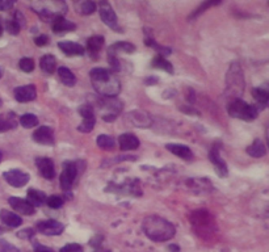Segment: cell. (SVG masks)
I'll return each instance as SVG.
<instances>
[{
	"instance_id": "obj_1",
	"label": "cell",
	"mask_w": 269,
	"mask_h": 252,
	"mask_svg": "<svg viewBox=\"0 0 269 252\" xmlns=\"http://www.w3.org/2000/svg\"><path fill=\"white\" fill-rule=\"evenodd\" d=\"M89 78L97 93L103 97H116L121 91V83L114 74L107 68L96 67L91 70Z\"/></svg>"
},
{
	"instance_id": "obj_2",
	"label": "cell",
	"mask_w": 269,
	"mask_h": 252,
	"mask_svg": "<svg viewBox=\"0 0 269 252\" xmlns=\"http://www.w3.org/2000/svg\"><path fill=\"white\" fill-rule=\"evenodd\" d=\"M143 231L154 242H165L172 239L176 234V228L169 221L158 216H150L143 221Z\"/></svg>"
},
{
	"instance_id": "obj_3",
	"label": "cell",
	"mask_w": 269,
	"mask_h": 252,
	"mask_svg": "<svg viewBox=\"0 0 269 252\" xmlns=\"http://www.w3.org/2000/svg\"><path fill=\"white\" fill-rule=\"evenodd\" d=\"M244 91V78L243 71L239 63L234 62L230 66L227 76H226V96L229 97L230 101L241 99Z\"/></svg>"
},
{
	"instance_id": "obj_4",
	"label": "cell",
	"mask_w": 269,
	"mask_h": 252,
	"mask_svg": "<svg viewBox=\"0 0 269 252\" xmlns=\"http://www.w3.org/2000/svg\"><path fill=\"white\" fill-rule=\"evenodd\" d=\"M30 8L36 13H38L45 20L55 19L58 16H63L67 11V5L63 1H33L30 3Z\"/></svg>"
},
{
	"instance_id": "obj_5",
	"label": "cell",
	"mask_w": 269,
	"mask_h": 252,
	"mask_svg": "<svg viewBox=\"0 0 269 252\" xmlns=\"http://www.w3.org/2000/svg\"><path fill=\"white\" fill-rule=\"evenodd\" d=\"M260 109L257 108L256 105L247 104L245 101L242 99H237V100L230 101L227 105V112L234 118H241L244 121H253L259 114Z\"/></svg>"
},
{
	"instance_id": "obj_6",
	"label": "cell",
	"mask_w": 269,
	"mask_h": 252,
	"mask_svg": "<svg viewBox=\"0 0 269 252\" xmlns=\"http://www.w3.org/2000/svg\"><path fill=\"white\" fill-rule=\"evenodd\" d=\"M190 222H192L193 227L201 235V232H213L215 231V224L209 213L201 209L197 212L193 213V216L190 217Z\"/></svg>"
},
{
	"instance_id": "obj_7",
	"label": "cell",
	"mask_w": 269,
	"mask_h": 252,
	"mask_svg": "<svg viewBox=\"0 0 269 252\" xmlns=\"http://www.w3.org/2000/svg\"><path fill=\"white\" fill-rule=\"evenodd\" d=\"M77 164L73 163V162H66V163L63 164V171L60 173L59 183L64 192H67V191L71 189V185H73L74 180H75V177H77Z\"/></svg>"
},
{
	"instance_id": "obj_8",
	"label": "cell",
	"mask_w": 269,
	"mask_h": 252,
	"mask_svg": "<svg viewBox=\"0 0 269 252\" xmlns=\"http://www.w3.org/2000/svg\"><path fill=\"white\" fill-rule=\"evenodd\" d=\"M101 108L107 109V112L104 113V118L105 121H114L118 116V113L121 112V108H122V104L121 101L116 100L114 97H103V100H100Z\"/></svg>"
},
{
	"instance_id": "obj_9",
	"label": "cell",
	"mask_w": 269,
	"mask_h": 252,
	"mask_svg": "<svg viewBox=\"0 0 269 252\" xmlns=\"http://www.w3.org/2000/svg\"><path fill=\"white\" fill-rule=\"evenodd\" d=\"M125 122L130 126H135V128H150L153 124V120L146 112L134 111V112H129L125 116Z\"/></svg>"
},
{
	"instance_id": "obj_10",
	"label": "cell",
	"mask_w": 269,
	"mask_h": 252,
	"mask_svg": "<svg viewBox=\"0 0 269 252\" xmlns=\"http://www.w3.org/2000/svg\"><path fill=\"white\" fill-rule=\"evenodd\" d=\"M100 17L105 25H108L110 29H116L120 32L121 29L118 27V19L117 15L113 11L112 5L108 1H101L100 3Z\"/></svg>"
},
{
	"instance_id": "obj_11",
	"label": "cell",
	"mask_w": 269,
	"mask_h": 252,
	"mask_svg": "<svg viewBox=\"0 0 269 252\" xmlns=\"http://www.w3.org/2000/svg\"><path fill=\"white\" fill-rule=\"evenodd\" d=\"M3 177H4L5 181H7L9 185H12L15 188H21V187H24V185L29 181V179H30L28 173L23 172L20 169H11V171H7V172L3 173Z\"/></svg>"
},
{
	"instance_id": "obj_12",
	"label": "cell",
	"mask_w": 269,
	"mask_h": 252,
	"mask_svg": "<svg viewBox=\"0 0 269 252\" xmlns=\"http://www.w3.org/2000/svg\"><path fill=\"white\" fill-rule=\"evenodd\" d=\"M37 230L44 235H60L63 232L64 226L58 221L48 220L41 221L40 224H37Z\"/></svg>"
},
{
	"instance_id": "obj_13",
	"label": "cell",
	"mask_w": 269,
	"mask_h": 252,
	"mask_svg": "<svg viewBox=\"0 0 269 252\" xmlns=\"http://www.w3.org/2000/svg\"><path fill=\"white\" fill-rule=\"evenodd\" d=\"M13 93H15V99L19 103H28V101L34 100L37 96L36 87L33 84L17 87V88H15V92Z\"/></svg>"
},
{
	"instance_id": "obj_14",
	"label": "cell",
	"mask_w": 269,
	"mask_h": 252,
	"mask_svg": "<svg viewBox=\"0 0 269 252\" xmlns=\"http://www.w3.org/2000/svg\"><path fill=\"white\" fill-rule=\"evenodd\" d=\"M8 202L12 206L13 210H16L20 214H24V216H32V214H34V208L29 204L28 201L21 198V197H9Z\"/></svg>"
},
{
	"instance_id": "obj_15",
	"label": "cell",
	"mask_w": 269,
	"mask_h": 252,
	"mask_svg": "<svg viewBox=\"0 0 269 252\" xmlns=\"http://www.w3.org/2000/svg\"><path fill=\"white\" fill-rule=\"evenodd\" d=\"M33 140H36L37 143L50 146V144L54 143V133L50 129V126H40L36 132L33 133Z\"/></svg>"
},
{
	"instance_id": "obj_16",
	"label": "cell",
	"mask_w": 269,
	"mask_h": 252,
	"mask_svg": "<svg viewBox=\"0 0 269 252\" xmlns=\"http://www.w3.org/2000/svg\"><path fill=\"white\" fill-rule=\"evenodd\" d=\"M36 164L38 169H40L41 175L45 179L52 180L53 177L55 176V167H54V163H53L52 159H49V158H37Z\"/></svg>"
},
{
	"instance_id": "obj_17",
	"label": "cell",
	"mask_w": 269,
	"mask_h": 252,
	"mask_svg": "<svg viewBox=\"0 0 269 252\" xmlns=\"http://www.w3.org/2000/svg\"><path fill=\"white\" fill-rule=\"evenodd\" d=\"M58 48L69 56H81L84 54V48L77 42H71V41H63L58 44Z\"/></svg>"
},
{
	"instance_id": "obj_18",
	"label": "cell",
	"mask_w": 269,
	"mask_h": 252,
	"mask_svg": "<svg viewBox=\"0 0 269 252\" xmlns=\"http://www.w3.org/2000/svg\"><path fill=\"white\" fill-rule=\"evenodd\" d=\"M210 160H212V163L214 164V167H215V172L219 175V176L225 177L227 175V166H226L225 160L222 159L221 155H219V150L217 147L212 148V151L209 154Z\"/></svg>"
},
{
	"instance_id": "obj_19",
	"label": "cell",
	"mask_w": 269,
	"mask_h": 252,
	"mask_svg": "<svg viewBox=\"0 0 269 252\" xmlns=\"http://www.w3.org/2000/svg\"><path fill=\"white\" fill-rule=\"evenodd\" d=\"M165 148L175 154L176 156L181 158L183 160H192L193 159V152L190 151V148L185 144L180 143H168L165 146Z\"/></svg>"
},
{
	"instance_id": "obj_20",
	"label": "cell",
	"mask_w": 269,
	"mask_h": 252,
	"mask_svg": "<svg viewBox=\"0 0 269 252\" xmlns=\"http://www.w3.org/2000/svg\"><path fill=\"white\" fill-rule=\"evenodd\" d=\"M52 28L55 33L71 32V30L77 29V25L71 23V21L66 20L63 16H58L52 20Z\"/></svg>"
},
{
	"instance_id": "obj_21",
	"label": "cell",
	"mask_w": 269,
	"mask_h": 252,
	"mask_svg": "<svg viewBox=\"0 0 269 252\" xmlns=\"http://www.w3.org/2000/svg\"><path fill=\"white\" fill-rule=\"evenodd\" d=\"M118 142H120L121 150H124V151L135 150V148L139 147V140L134 134H130V133H126V134L120 136Z\"/></svg>"
},
{
	"instance_id": "obj_22",
	"label": "cell",
	"mask_w": 269,
	"mask_h": 252,
	"mask_svg": "<svg viewBox=\"0 0 269 252\" xmlns=\"http://www.w3.org/2000/svg\"><path fill=\"white\" fill-rule=\"evenodd\" d=\"M0 220L3 221V224H5L9 227H19L23 224V220L20 218V216H17L16 213L5 210V209H3L0 212Z\"/></svg>"
},
{
	"instance_id": "obj_23",
	"label": "cell",
	"mask_w": 269,
	"mask_h": 252,
	"mask_svg": "<svg viewBox=\"0 0 269 252\" xmlns=\"http://www.w3.org/2000/svg\"><path fill=\"white\" fill-rule=\"evenodd\" d=\"M135 52V46L130 42H124V41H120L117 44L112 45L110 48L108 49V56H117L118 53H126V54H132V53Z\"/></svg>"
},
{
	"instance_id": "obj_24",
	"label": "cell",
	"mask_w": 269,
	"mask_h": 252,
	"mask_svg": "<svg viewBox=\"0 0 269 252\" xmlns=\"http://www.w3.org/2000/svg\"><path fill=\"white\" fill-rule=\"evenodd\" d=\"M104 37L103 36H93L88 38L87 41V49L91 56H97V54L100 53L101 48L104 46Z\"/></svg>"
},
{
	"instance_id": "obj_25",
	"label": "cell",
	"mask_w": 269,
	"mask_h": 252,
	"mask_svg": "<svg viewBox=\"0 0 269 252\" xmlns=\"http://www.w3.org/2000/svg\"><path fill=\"white\" fill-rule=\"evenodd\" d=\"M17 126V118L15 113L9 112L7 114H0V133L7 132L9 129H15Z\"/></svg>"
},
{
	"instance_id": "obj_26",
	"label": "cell",
	"mask_w": 269,
	"mask_h": 252,
	"mask_svg": "<svg viewBox=\"0 0 269 252\" xmlns=\"http://www.w3.org/2000/svg\"><path fill=\"white\" fill-rule=\"evenodd\" d=\"M27 201L32 205L33 208H34V206H41V205H44L45 202H46V196H45V193L41 192V191L29 189L28 193H27Z\"/></svg>"
},
{
	"instance_id": "obj_27",
	"label": "cell",
	"mask_w": 269,
	"mask_h": 252,
	"mask_svg": "<svg viewBox=\"0 0 269 252\" xmlns=\"http://www.w3.org/2000/svg\"><path fill=\"white\" fill-rule=\"evenodd\" d=\"M58 75H59L60 82L67 85V87H74L75 83H77V78L73 74L71 70H69L67 67H59L58 68Z\"/></svg>"
},
{
	"instance_id": "obj_28",
	"label": "cell",
	"mask_w": 269,
	"mask_h": 252,
	"mask_svg": "<svg viewBox=\"0 0 269 252\" xmlns=\"http://www.w3.org/2000/svg\"><path fill=\"white\" fill-rule=\"evenodd\" d=\"M265 144L263 143L261 140H255L251 146L247 147V154L252 158H261L265 155Z\"/></svg>"
},
{
	"instance_id": "obj_29",
	"label": "cell",
	"mask_w": 269,
	"mask_h": 252,
	"mask_svg": "<svg viewBox=\"0 0 269 252\" xmlns=\"http://www.w3.org/2000/svg\"><path fill=\"white\" fill-rule=\"evenodd\" d=\"M40 66H41V70H42L45 74L52 75L53 72L55 71V68H56L55 58H54L53 56H44L42 58H41Z\"/></svg>"
},
{
	"instance_id": "obj_30",
	"label": "cell",
	"mask_w": 269,
	"mask_h": 252,
	"mask_svg": "<svg viewBox=\"0 0 269 252\" xmlns=\"http://www.w3.org/2000/svg\"><path fill=\"white\" fill-rule=\"evenodd\" d=\"M75 7H77L78 12L81 13V15H92L96 11V3L88 1V0H83V1L75 3Z\"/></svg>"
},
{
	"instance_id": "obj_31",
	"label": "cell",
	"mask_w": 269,
	"mask_h": 252,
	"mask_svg": "<svg viewBox=\"0 0 269 252\" xmlns=\"http://www.w3.org/2000/svg\"><path fill=\"white\" fill-rule=\"evenodd\" d=\"M252 95H253V99L257 101V104H256L257 108L260 109V105H261V108H265V105L268 104V92L263 88H255L252 91Z\"/></svg>"
},
{
	"instance_id": "obj_32",
	"label": "cell",
	"mask_w": 269,
	"mask_h": 252,
	"mask_svg": "<svg viewBox=\"0 0 269 252\" xmlns=\"http://www.w3.org/2000/svg\"><path fill=\"white\" fill-rule=\"evenodd\" d=\"M151 66H153L154 68H159V70H163V71L168 72V74H172L173 72L172 64L169 63L168 60L161 56H158L157 58H154Z\"/></svg>"
},
{
	"instance_id": "obj_33",
	"label": "cell",
	"mask_w": 269,
	"mask_h": 252,
	"mask_svg": "<svg viewBox=\"0 0 269 252\" xmlns=\"http://www.w3.org/2000/svg\"><path fill=\"white\" fill-rule=\"evenodd\" d=\"M20 124L25 129L34 128V126L38 125V118L34 114H32V113H25V114L20 117Z\"/></svg>"
},
{
	"instance_id": "obj_34",
	"label": "cell",
	"mask_w": 269,
	"mask_h": 252,
	"mask_svg": "<svg viewBox=\"0 0 269 252\" xmlns=\"http://www.w3.org/2000/svg\"><path fill=\"white\" fill-rule=\"evenodd\" d=\"M96 142L97 146L103 150H113V147H114V140L107 134H101V136L97 137Z\"/></svg>"
},
{
	"instance_id": "obj_35",
	"label": "cell",
	"mask_w": 269,
	"mask_h": 252,
	"mask_svg": "<svg viewBox=\"0 0 269 252\" xmlns=\"http://www.w3.org/2000/svg\"><path fill=\"white\" fill-rule=\"evenodd\" d=\"M95 124H96V118L93 117H87V118H83V122L79 125L78 130L81 133H89L92 132L93 128H95Z\"/></svg>"
},
{
	"instance_id": "obj_36",
	"label": "cell",
	"mask_w": 269,
	"mask_h": 252,
	"mask_svg": "<svg viewBox=\"0 0 269 252\" xmlns=\"http://www.w3.org/2000/svg\"><path fill=\"white\" fill-rule=\"evenodd\" d=\"M217 4H221V1H205V3H202V4H201V7H198L197 9H194V12H193L192 15L189 16V20L196 19V17L200 16L201 13H204L205 11H208L210 7H213V5H217Z\"/></svg>"
},
{
	"instance_id": "obj_37",
	"label": "cell",
	"mask_w": 269,
	"mask_h": 252,
	"mask_svg": "<svg viewBox=\"0 0 269 252\" xmlns=\"http://www.w3.org/2000/svg\"><path fill=\"white\" fill-rule=\"evenodd\" d=\"M146 45H147V46H150V48L155 49V50H157V52L161 54V56H163V58H164L165 56H169V54H171V49L158 45L157 42H155L154 40H151V38H147V40H146Z\"/></svg>"
},
{
	"instance_id": "obj_38",
	"label": "cell",
	"mask_w": 269,
	"mask_h": 252,
	"mask_svg": "<svg viewBox=\"0 0 269 252\" xmlns=\"http://www.w3.org/2000/svg\"><path fill=\"white\" fill-rule=\"evenodd\" d=\"M19 66H20V68L24 72H30L34 70V60L32 58H23Z\"/></svg>"
},
{
	"instance_id": "obj_39",
	"label": "cell",
	"mask_w": 269,
	"mask_h": 252,
	"mask_svg": "<svg viewBox=\"0 0 269 252\" xmlns=\"http://www.w3.org/2000/svg\"><path fill=\"white\" fill-rule=\"evenodd\" d=\"M46 204H48L49 208L58 209L63 205V198L59 196H50L49 198H46Z\"/></svg>"
},
{
	"instance_id": "obj_40",
	"label": "cell",
	"mask_w": 269,
	"mask_h": 252,
	"mask_svg": "<svg viewBox=\"0 0 269 252\" xmlns=\"http://www.w3.org/2000/svg\"><path fill=\"white\" fill-rule=\"evenodd\" d=\"M5 29L9 34H13V36H17L20 33V27L17 25V23L15 20H7L5 21Z\"/></svg>"
},
{
	"instance_id": "obj_41",
	"label": "cell",
	"mask_w": 269,
	"mask_h": 252,
	"mask_svg": "<svg viewBox=\"0 0 269 252\" xmlns=\"http://www.w3.org/2000/svg\"><path fill=\"white\" fill-rule=\"evenodd\" d=\"M78 111H79V113H81V116H83V118H87V117H93V116H95V112H93L92 105H89V104L81 105Z\"/></svg>"
},
{
	"instance_id": "obj_42",
	"label": "cell",
	"mask_w": 269,
	"mask_h": 252,
	"mask_svg": "<svg viewBox=\"0 0 269 252\" xmlns=\"http://www.w3.org/2000/svg\"><path fill=\"white\" fill-rule=\"evenodd\" d=\"M108 62H109V66H110V68H112V74H114V72H118L121 70V64H120V60H118V58L114 56H108Z\"/></svg>"
},
{
	"instance_id": "obj_43",
	"label": "cell",
	"mask_w": 269,
	"mask_h": 252,
	"mask_svg": "<svg viewBox=\"0 0 269 252\" xmlns=\"http://www.w3.org/2000/svg\"><path fill=\"white\" fill-rule=\"evenodd\" d=\"M0 252H20L13 244L8 243L7 240H0Z\"/></svg>"
},
{
	"instance_id": "obj_44",
	"label": "cell",
	"mask_w": 269,
	"mask_h": 252,
	"mask_svg": "<svg viewBox=\"0 0 269 252\" xmlns=\"http://www.w3.org/2000/svg\"><path fill=\"white\" fill-rule=\"evenodd\" d=\"M60 252H83V248H81V244L71 243L66 244L63 248H60Z\"/></svg>"
},
{
	"instance_id": "obj_45",
	"label": "cell",
	"mask_w": 269,
	"mask_h": 252,
	"mask_svg": "<svg viewBox=\"0 0 269 252\" xmlns=\"http://www.w3.org/2000/svg\"><path fill=\"white\" fill-rule=\"evenodd\" d=\"M34 235V231H33L32 228H24V230H21V231L17 232V236L21 238V239H29V238H32Z\"/></svg>"
},
{
	"instance_id": "obj_46",
	"label": "cell",
	"mask_w": 269,
	"mask_h": 252,
	"mask_svg": "<svg viewBox=\"0 0 269 252\" xmlns=\"http://www.w3.org/2000/svg\"><path fill=\"white\" fill-rule=\"evenodd\" d=\"M13 20L16 21L17 25H19L20 28H24V27H25V17L23 16V13L19 12V11L15 13V19H13Z\"/></svg>"
},
{
	"instance_id": "obj_47",
	"label": "cell",
	"mask_w": 269,
	"mask_h": 252,
	"mask_svg": "<svg viewBox=\"0 0 269 252\" xmlns=\"http://www.w3.org/2000/svg\"><path fill=\"white\" fill-rule=\"evenodd\" d=\"M13 1H8V0H0V11H8L9 8L13 7Z\"/></svg>"
},
{
	"instance_id": "obj_48",
	"label": "cell",
	"mask_w": 269,
	"mask_h": 252,
	"mask_svg": "<svg viewBox=\"0 0 269 252\" xmlns=\"http://www.w3.org/2000/svg\"><path fill=\"white\" fill-rule=\"evenodd\" d=\"M34 42H36L37 46H45V45L49 42V38H48V36H45V34H41V36H38L36 40H34Z\"/></svg>"
},
{
	"instance_id": "obj_49",
	"label": "cell",
	"mask_w": 269,
	"mask_h": 252,
	"mask_svg": "<svg viewBox=\"0 0 269 252\" xmlns=\"http://www.w3.org/2000/svg\"><path fill=\"white\" fill-rule=\"evenodd\" d=\"M34 251L36 252H54L53 248L46 247V246H42V244H34Z\"/></svg>"
},
{
	"instance_id": "obj_50",
	"label": "cell",
	"mask_w": 269,
	"mask_h": 252,
	"mask_svg": "<svg viewBox=\"0 0 269 252\" xmlns=\"http://www.w3.org/2000/svg\"><path fill=\"white\" fill-rule=\"evenodd\" d=\"M157 82H158V78H155V76L150 78V79H146V84H147V85H153V84H155Z\"/></svg>"
},
{
	"instance_id": "obj_51",
	"label": "cell",
	"mask_w": 269,
	"mask_h": 252,
	"mask_svg": "<svg viewBox=\"0 0 269 252\" xmlns=\"http://www.w3.org/2000/svg\"><path fill=\"white\" fill-rule=\"evenodd\" d=\"M168 250L171 252H180V247L176 246V244H171V246L168 247Z\"/></svg>"
},
{
	"instance_id": "obj_52",
	"label": "cell",
	"mask_w": 269,
	"mask_h": 252,
	"mask_svg": "<svg viewBox=\"0 0 269 252\" xmlns=\"http://www.w3.org/2000/svg\"><path fill=\"white\" fill-rule=\"evenodd\" d=\"M181 111L185 113H193V114H198V112H197V111H193V109H190V108H181Z\"/></svg>"
},
{
	"instance_id": "obj_53",
	"label": "cell",
	"mask_w": 269,
	"mask_h": 252,
	"mask_svg": "<svg viewBox=\"0 0 269 252\" xmlns=\"http://www.w3.org/2000/svg\"><path fill=\"white\" fill-rule=\"evenodd\" d=\"M3 34V21H1V17H0V37Z\"/></svg>"
},
{
	"instance_id": "obj_54",
	"label": "cell",
	"mask_w": 269,
	"mask_h": 252,
	"mask_svg": "<svg viewBox=\"0 0 269 252\" xmlns=\"http://www.w3.org/2000/svg\"><path fill=\"white\" fill-rule=\"evenodd\" d=\"M1 159H3V154H1V151H0V162H1Z\"/></svg>"
},
{
	"instance_id": "obj_55",
	"label": "cell",
	"mask_w": 269,
	"mask_h": 252,
	"mask_svg": "<svg viewBox=\"0 0 269 252\" xmlns=\"http://www.w3.org/2000/svg\"><path fill=\"white\" fill-rule=\"evenodd\" d=\"M0 78H1V71H0Z\"/></svg>"
},
{
	"instance_id": "obj_56",
	"label": "cell",
	"mask_w": 269,
	"mask_h": 252,
	"mask_svg": "<svg viewBox=\"0 0 269 252\" xmlns=\"http://www.w3.org/2000/svg\"><path fill=\"white\" fill-rule=\"evenodd\" d=\"M105 252H110V251H105Z\"/></svg>"
}]
</instances>
